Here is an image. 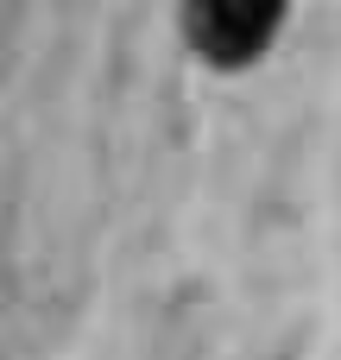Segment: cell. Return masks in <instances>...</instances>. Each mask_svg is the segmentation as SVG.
<instances>
[{"mask_svg":"<svg viewBox=\"0 0 341 360\" xmlns=\"http://www.w3.org/2000/svg\"><path fill=\"white\" fill-rule=\"evenodd\" d=\"M272 6L278 0H202V25H228L221 51H234V32H253V44H259L272 25Z\"/></svg>","mask_w":341,"mask_h":360,"instance_id":"obj_1","label":"cell"}]
</instances>
